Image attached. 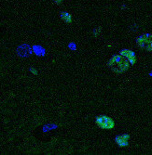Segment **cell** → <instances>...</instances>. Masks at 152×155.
Segmentation results:
<instances>
[{
  "label": "cell",
  "instance_id": "cell-5",
  "mask_svg": "<svg viewBox=\"0 0 152 155\" xmlns=\"http://www.w3.org/2000/svg\"><path fill=\"white\" fill-rule=\"evenodd\" d=\"M129 139H130V135L124 134V135L118 136L116 137V142L119 147L125 148L129 145Z\"/></svg>",
  "mask_w": 152,
  "mask_h": 155
},
{
  "label": "cell",
  "instance_id": "cell-4",
  "mask_svg": "<svg viewBox=\"0 0 152 155\" xmlns=\"http://www.w3.org/2000/svg\"><path fill=\"white\" fill-rule=\"evenodd\" d=\"M120 55L123 56L124 58H126L131 64H135L136 56H135L133 51H132L130 49H123V50L120 51Z\"/></svg>",
  "mask_w": 152,
  "mask_h": 155
},
{
  "label": "cell",
  "instance_id": "cell-8",
  "mask_svg": "<svg viewBox=\"0 0 152 155\" xmlns=\"http://www.w3.org/2000/svg\"><path fill=\"white\" fill-rule=\"evenodd\" d=\"M30 72H31L33 74H35V75L37 74V71H36V69H35V68H30Z\"/></svg>",
  "mask_w": 152,
  "mask_h": 155
},
{
  "label": "cell",
  "instance_id": "cell-1",
  "mask_svg": "<svg viewBox=\"0 0 152 155\" xmlns=\"http://www.w3.org/2000/svg\"><path fill=\"white\" fill-rule=\"evenodd\" d=\"M108 67L115 74H123L129 69L130 62L121 55H114L108 61Z\"/></svg>",
  "mask_w": 152,
  "mask_h": 155
},
{
  "label": "cell",
  "instance_id": "cell-3",
  "mask_svg": "<svg viewBox=\"0 0 152 155\" xmlns=\"http://www.w3.org/2000/svg\"><path fill=\"white\" fill-rule=\"evenodd\" d=\"M96 124L98 125V127L105 130H110L115 127L114 120L106 115H100L96 118Z\"/></svg>",
  "mask_w": 152,
  "mask_h": 155
},
{
  "label": "cell",
  "instance_id": "cell-6",
  "mask_svg": "<svg viewBox=\"0 0 152 155\" xmlns=\"http://www.w3.org/2000/svg\"><path fill=\"white\" fill-rule=\"evenodd\" d=\"M61 19L65 22V23H71L73 21V17L70 13H68L66 11H63L61 13Z\"/></svg>",
  "mask_w": 152,
  "mask_h": 155
},
{
  "label": "cell",
  "instance_id": "cell-2",
  "mask_svg": "<svg viewBox=\"0 0 152 155\" xmlns=\"http://www.w3.org/2000/svg\"><path fill=\"white\" fill-rule=\"evenodd\" d=\"M137 46L146 51H152V35L144 34L136 39Z\"/></svg>",
  "mask_w": 152,
  "mask_h": 155
},
{
  "label": "cell",
  "instance_id": "cell-9",
  "mask_svg": "<svg viewBox=\"0 0 152 155\" xmlns=\"http://www.w3.org/2000/svg\"><path fill=\"white\" fill-rule=\"evenodd\" d=\"M53 1L55 2V4L59 5V4H62V3H63V1H64V0H53Z\"/></svg>",
  "mask_w": 152,
  "mask_h": 155
},
{
  "label": "cell",
  "instance_id": "cell-7",
  "mask_svg": "<svg viewBox=\"0 0 152 155\" xmlns=\"http://www.w3.org/2000/svg\"><path fill=\"white\" fill-rule=\"evenodd\" d=\"M101 33V28H97L96 30H94L93 31V35H95V36H97L99 34Z\"/></svg>",
  "mask_w": 152,
  "mask_h": 155
}]
</instances>
